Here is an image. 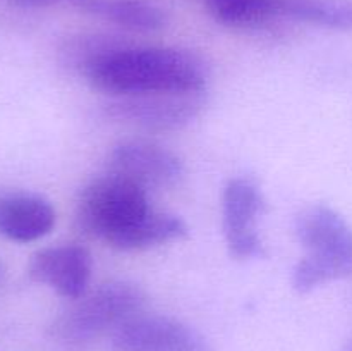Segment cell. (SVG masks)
I'll list each match as a JSON object with an SVG mask.
<instances>
[{
	"instance_id": "obj_17",
	"label": "cell",
	"mask_w": 352,
	"mask_h": 351,
	"mask_svg": "<svg viewBox=\"0 0 352 351\" xmlns=\"http://www.w3.org/2000/svg\"><path fill=\"white\" fill-rule=\"evenodd\" d=\"M347 351H352V343L349 344V348H347Z\"/></svg>"
},
{
	"instance_id": "obj_18",
	"label": "cell",
	"mask_w": 352,
	"mask_h": 351,
	"mask_svg": "<svg viewBox=\"0 0 352 351\" xmlns=\"http://www.w3.org/2000/svg\"><path fill=\"white\" fill-rule=\"evenodd\" d=\"M208 2H217V0H208Z\"/></svg>"
},
{
	"instance_id": "obj_5",
	"label": "cell",
	"mask_w": 352,
	"mask_h": 351,
	"mask_svg": "<svg viewBox=\"0 0 352 351\" xmlns=\"http://www.w3.org/2000/svg\"><path fill=\"white\" fill-rule=\"evenodd\" d=\"M203 93H148L117 96L107 114L120 123L136 124L151 131H172L198 117L205 105Z\"/></svg>"
},
{
	"instance_id": "obj_10",
	"label": "cell",
	"mask_w": 352,
	"mask_h": 351,
	"mask_svg": "<svg viewBox=\"0 0 352 351\" xmlns=\"http://www.w3.org/2000/svg\"><path fill=\"white\" fill-rule=\"evenodd\" d=\"M55 226V210L41 195L0 191V236L16 243H31L47 236Z\"/></svg>"
},
{
	"instance_id": "obj_15",
	"label": "cell",
	"mask_w": 352,
	"mask_h": 351,
	"mask_svg": "<svg viewBox=\"0 0 352 351\" xmlns=\"http://www.w3.org/2000/svg\"><path fill=\"white\" fill-rule=\"evenodd\" d=\"M17 6H26V7H38V6H48V3H54L57 0H12Z\"/></svg>"
},
{
	"instance_id": "obj_11",
	"label": "cell",
	"mask_w": 352,
	"mask_h": 351,
	"mask_svg": "<svg viewBox=\"0 0 352 351\" xmlns=\"http://www.w3.org/2000/svg\"><path fill=\"white\" fill-rule=\"evenodd\" d=\"M188 224L181 217L150 210L133 226L117 234L109 244L120 251H140L172 241H181L188 236Z\"/></svg>"
},
{
	"instance_id": "obj_8",
	"label": "cell",
	"mask_w": 352,
	"mask_h": 351,
	"mask_svg": "<svg viewBox=\"0 0 352 351\" xmlns=\"http://www.w3.org/2000/svg\"><path fill=\"white\" fill-rule=\"evenodd\" d=\"M113 351H212L208 341L188 323L164 315H140L112 334Z\"/></svg>"
},
{
	"instance_id": "obj_1",
	"label": "cell",
	"mask_w": 352,
	"mask_h": 351,
	"mask_svg": "<svg viewBox=\"0 0 352 351\" xmlns=\"http://www.w3.org/2000/svg\"><path fill=\"white\" fill-rule=\"evenodd\" d=\"M98 92L113 96L205 92L208 74L199 57L179 48L134 47L117 41L82 74Z\"/></svg>"
},
{
	"instance_id": "obj_6",
	"label": "cell",
	"mask_w": 352,
	"mask_h": 351,
	"mask_svg": "<svg viewBox=\"0 0 352 351\" xmlns=\"http://www.w3.org/2000/svg\"><path fill=\"white\" fill-rule=\"evenodd\" d=\"M107 169L146 191L172 188L184 176V164L174 151L144 140L116 145L107 158Z\"/></svg>"
},
{
	"instance_id": "obj_9",
	"label": "cell",
	"mask_w": 352,
	"mask_h": 351,
	"mask_svg": "<svg viewBox=\"0 0 352 351\" xmlns=\"http://www.w3.org/2000/svg\"><path fill=\"white\" fill-rule=\"evenodd\" d=\"M91 255L79 244H60L38 250L28 272L33 281L48 286L65 299H78L88 291Z\"/></svg>"
},
{
	"instance_id": "obj_3",
	"label": "cell",
	"mask_w": 352,
	"mask_h": 351,
	"mask_svg": "<svg viewBox=\"0 0 352 351\" xmlns=\"http://www.w3.org/2000/svg\"><path fill=\"white\" fill-rule=\"evenodd\" d=\"M144 303L146 296L140 286L127 281L105 282L72 299V305L52 320L48 332L62 346H86L143 313Z\"/></svg>"
},
{
	"instance_id": "obj_12",
	"label": "cell",
	"mask_w": 352,
	"mask_h": 351,
	"mask_svg": "<svg viewBox=\"0 0 352 351\" xmlns=\"http://www.w3.org/2000/svg\"><path fill=\"white\" fill-rule=\"evenodd\" d=\"M88 12L133 31H158L167 24L164 10L141 0H79Z\"/></svg>"
},
{
	"instance_id": "obj_14",
	"label": "cell",
	"mask_w": 352,
	"mask_h": 351,
	"mask_svg": "<svg viewBox=\"0 0 352 351\" xmlns=\"http://www.w3.org/2000/svg\"><path fill=\"white\" fill-rule=\"evenodd\" d=\"M284 16L330 30H352V2H284Z\"/></svg>"
},
{
	"instance_id": "obj_16",
	"label": "cell",
	"mask_w": 352,
	"mask_h": 351,
	"mask_svg": "<svg viewBox=\"0 0 352 351\" xmlns=\"http://www.w3.org/2000/svg\"><path fill=\"white\" fill-rule=\"evenodd\" d=\"M3 274H6V272H3V265L0 264V286H2V281H3Z\"/></svg>"
},
{
	"instance_id": "obj_13",
	"label": "cell",
	"mask_w": 352,
	"mask_h": 351,
	"mask_svg": "<svg viewBox=\"0 0 352 351\" xmlns=\"http://www.w3.org/2000/svg\"><path fill=\"white\" fill-rule=\"evenodd\" d=\"M210 10L219 23L230 28H258L284 16V0H217Z\"/></svg>"
},
{
	"instance_id": "obj_7",
	"label": "cell",
	"mask_w": 352,
	"mask_h": 351,
	"mask_svg": "<svg viewBox=\"0 0 352 351\" xmlns=\"http://www.w3.org/2000/svg\"><path fill=\"white\" fill-rule=\"evenodd\" d=\"M263 206V195L251 179L234 178L227 182L222 196L223 234L229 253L237 260L260 258L265 253L256 229Z\"/></svg>"
},
{
	"instance_id": "obj_2",
	"label": "cell",
	"mask_w": 352,
	"mask_h": 351,
	"mask_svg": "<svg viewBox=\"0 0 352 351\" xmlns=\"http://www.w3.org/2000/svg\"><path fill=\"white\" fill-rule=\"evenodd\" d=\"M296 236L308 255L296 264L292 286L309 292L352 275V227L327 205H313L296 217Z\"/></svg>"
},
{
	"instance_id": "obj_4",
	"label": "cell",
	"mask_w": 352,
	"mask_h": 351,
	"mask_svg": "<svg viewBox=\"0 0 352 351\" xmlns=\"http://www.w3.org/2000/svg\"><path fill=\"white\" fill-rule=\"evenodd\" d=\"M150 210L153 209L146 189L107 172L82 188L76 205V224L79 231L109 244Z\"/></svg>"
}]
</instances>
